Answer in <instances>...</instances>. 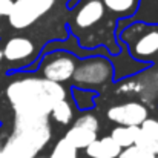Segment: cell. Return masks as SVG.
<instances>
[{
    "label": "cell",
    "mask_w": 158,
    "mask_h": 158,
    "mask_svg": "<svg viewBox=\"0 0 158 158\" xmlns=\"http://www.w3.org/2000/svg\"><path fill=\"white\" fill-rule=\"evenodd\" d=\"M6 95L15 110V118H48L54 103L66 98V91L60 83L29 77L12 81Z\"/></svg>",
    "instance_id": "obj_1"
},
{
    "label": "cell",
    "mask_w": 158,
    "mask_h": 158,
    "mask_svg": "<svg viewBox=\"0 0 158 158\" xmlns=\"http://www.w3.org/2000/svg\"><path fill=\"white\" fill-rule=\"evenodd\" d=\"M55 0H15L8 15L9 23L15 29H25L49 12Z\"/></svg>",
    "instance_id": "obj_2"
},
{
    "label": "cell",
    "mask_w": 158,
    "mask_h": 158,
    "mask_svg": "<svg viewBox=\"0 0 158 158\" xmlns=\"http://www.w3.org/2000/svg\"><path fill=\"white\" fill-rule=\"evenodd\" d=\"M112 68L109 61L103 58H92L75 68L74 71V81L81 86H97L105 83L106 80L110 77Z\"/></svg>",
    "instance_id": "obj_3"
},
{
    "label": "cell",
    "mask_w": 158,
    "mask_h": 158,
    "mask_svg": "<svg viewBox=\"0 0 158 158\" xmlns=\"http://www.w3.org/2000/svg\"><path fill=\"white\" fill-rule=\"evenodd\" d=\"M107 118L120 126H140L148 118L146 106L137 102L112 106L107 110Z\"/></svg>",
    "instance_id": "obj_4"
},
{
    "label": "cell",
    "mask_w": 158,
    "mask_h": 158,
    "mask_svg": "<svg viewBox=\"0 0 158 158\" xmlns=\"http://www.w3.org/2000/svg\"><path fill=\"white\" fill-rule=\"evenodd\" d=\"M75 68V60L71 55H52L46 60V63H43L42 74L43 78L49 81L61 83L72 78Z\"/></svg>",
    "instance_id": "obj_5"
},
{
    "label": "cell",
    "mask_w": 158,
    "mask_h": 158,
    "mask_svg": "<svg viewBox=\"0 0 158 158\" xmlns=\"http://www.w3.org/2000/svg\"><path fill=\"white\" fill-rule=\"evenodd\" d=\"M135 146L143 151L151 152L152 155H158V120L146 118L138 126V135L135 140Z\"/></svg>",
    "instance_id": "obj_6"
},
{
    "label": "cell",
    "mask_w": 158,
    "mask_h": 158,
    "mask_svg": "<svg viewBox=\"0 0 158 158\" xmlns=\"http://www.w3.org/2000/svg\"><path fill=\"white\" fill-rule=\"evenodd\" d=\"M105 15V5L102 0H89L86 2L75 15V25L81 29L89 28L102 20Z\"/></svg>",
    "instance_id": "obj_7"
},
{
    "label": "cell",
    "mask_w": 158,
    "mask_h": 158,
    "mask_svg": "<svg viewBox=\"0 0 158 158\" xmlns=\"http://www.w3.org/2000/svg\"><path fill=\"white\" fill-rule=\"evenodd\" d=\"M35 51L34 43L26 37H12L3 48V57L9 61H20L31 57Z\"/></svg>",
    "instance_id": "obj_8"
},
{
    "label": "cell",
    "mask_w": 158,
    "mask_h": 158,
    "mask_svg": "<svg viewBox=\"0 0 158 158\" xmlns=\"http://www.w3.org/2000/svg\"><path fill=\"white\" fill-rule=\"evenodd\" d=\"M120 152L121 148L110 137H103L100 140H95L86 148V154L91 158H117Z\"/></svg>",
    "instance_id": "obj_9"
},
{
    "label": "cell",
    "mask_w": 158,
    "mask_h": 158,
    "mask_svg": "<svg viewBox=\"0 0 158 158\" xmlns=\"http://www.w3.org/2000/svg\"><path fill=\"white\" fill-rule=\"evenodd\" d=\"M64 140H66L69 144H72L77 151H78V149H86L92 141L97 140V132L74 124V126L66 132Z\"/></svg>",
    "instance_id": "obj_10"
},
{
    "label": "cell",
    "mask_w": 158,
    "mask_h": 158,
    "mask_svg": "<svg viewBox=\"0 0 158 158\" xmlns=\"http://www.w3.org/2000/svg\"><path fill=\"white\" fill-rule=\"evenodd\" d=\"M158 51V31L152 29L148 31L146 34H143L135 46H134V54L138 57H149L152 54H155Z\"/></svg>",
    "instance_id": "obj_11"
},
{
    "label": "cell",
    "mask_w": 158,
    "mask_h": 158,
    "mask_svg": "<svg viewBox=\"0 0 158 158\" xmlns=\"http://www.w3.org/2000/svg\"><path fill=\"white\" fill-rule=\"evenodd\" d=\"M137 135H138V126H117L112 129V134L109 137L121 149H126L135 144Z\"/></svg>",
    "instance_id": "obj_12"
},
{
    "label": "cell",
    "mask_w": 158,
    "mask_h": 158,
    "mask_svg": "<svg viewBox=\"0 0 158 158\" xmlns=\"http://www.w3.org/2000/svg\"><path fill=\"white\" fill-rule=\"evenodd\" d=\"M49 115H52V118L60 124H69V121L72 120V107L66 102V98L58 100L54 103Z\"/></svg>",
    "instance_id": "obj_13"
},
{
    "label": "cell",
    "mask_w": 158,
    "mask_h": 158,
    "mask_svg": "<svg viewBox=\"0 0 158 158\" xmlns=\"http://www.w3.org/2000/svg\"><path fill=\"white\" fill-rule=\"evenodd\" d=\"M107 9H110L115 14H127L134 11L137 0H102Z\"/></svg>",
    "instance_id": "obj_14"
},
{
    "label": "cell",
    "mask_w": 158,
    "mask_h": 158,
    "mask_svg": "<svg viewBox=\"0 0 158 158\" xmlns=\"http://www.w3.org/2000/svg\"><path fill=\"white\" fill-rule=\"evenodd\" d=\"M49 158H77V149L72 144H69L64 138H61L55 144Z\"/></svg>",
    "instance_id": "obj_15"
},
{
    "label": "cell",
    "mask_w": 158,
    "mask_h": 158,
    "mask_svg": "<svg viewBox=\"0 0 158 158\" xmlns=\"http://www.w3.org/2000/svg\"><path fill=\"white\" fill-rule=\"evenodd\" d=\"M117 158H155V155H152L151 152L148 151H143L140 149L138 146H131V148H126V149H121L120 155Z\"/></svg>",
    "instance_id": "obj_16"
},
{
    "label": "cell",
    "mask_w": 158,
    "mask_h": 158,
    "mask_svg": "<svg viewBox=\"0 0 158 158\" xmlns=\"http://www.w3.org/2000/svg\"><path fill=\"white\" fill-rule=\"evenodd\" d=\"M75 126H81V127H86V129H91V131L97 132L100 124H98V120H97L94 115L86 114V115H81V117L75 121Z\"/></svg>",
    "instance_id": "obj_17"
},
{
    "label": "cell",
    "mask_w": 158,
    "mask_h": 158,
    "mask_svg": "<svg viewBox=\"0 0 158 158\" xmlns=\"http://www.w3.org/2000/svg\"><path fill=\"white\" fill-rule=\"evenodd\" d=\"M12 0H0V15H9L11 9H12Z\"/></svg>",
    "instance_id": "obj_18"
},
{
    "label": "cell",
    "mask_w": 158,
    "mask_h": 158,
    "mask_svg": "<svg viewBox=\"0 0 158 158\" xmlns=\"http://www.w3.org/2000/svg\"><path fill=\"white\" fill-rule=\"evenodd\" d=\"M0 158H9V157H8V155H6V154L2 151V149H0Z\"/></svg>",
    "instance_id": "obj_19"
},
{
    "label": "cell",
    "mask_w": 158,
    "mask_h": 158,
    "mask_svg": "<svg viewBox=\"0 0 158 158\" xmlns=\"http://www.w3.org/2000/svg\"><path fill=\"white\" fill-rule=\"evenodd\" d=\"M2 58H3V51L0 49V61H2Z\"/></svg>",
    "instance_id": "obj_20"
},
{
    "label": "cell",
    "mask_w": 158,
    "mask_h": 158,
    "mask_svg": "<svg viewBox=\"0 0 158 158\" xmlns=\"http://www.w3.org/2000/svg\"><path fill=\"white\" fill-rule=\"evenodd\" d=\"M155 158H158V155H157V157H155Z\"/></svg>",
    "instance_id": "obj_21"
},
{
    "label": "cell",
    "mask_w": 158,
    "mask_h": 158,
    "mask_svg": "<svg viewBox=\"0 0 158 158\" xmlns=\"http://www.w3.org/2000/svg\"><path fill=\"white\" fill-rule=\"evenodd\" d=\"M157 52H158V51H157Z\"/></svg>",
    "instance_id": "obj_22"
}]
</instances>
